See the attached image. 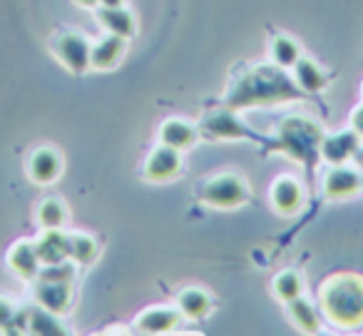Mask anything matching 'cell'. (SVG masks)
Instances as JSON below:
<instances>
[{
	"instance_id": "cell-1",
	"label": "cell",
	"mask_w": 363,
	"mask_h": 336,
	"mask_svg": "<svg viewBox=\"0 0 363 336\" xmlns=\"http://www.w3.org/2000/svg\"><path fill=\"white\" fill-rule=\"evenodd\" d=\"M321 311L341 329L363 324V276L333 274L321 286Z\"/></svg>"
},
{
	"instance_id": "cell-2",
	"label": "cell",
	"mask_w": 363,
	"mask_h": 336,
	"mask_svg": "<svg viewBox=\"0 0 363 336\" xmlns=\"http://www.w3.org/2000/svg\"><path fill=\"white\" fill-rule=\"evenodd\" d=\"M199 200L214 210H234L247 205L249 185L237 175H217L199 187Z\"/></svg>"
},
{
	"instance_id": "cell-3",
	"label": "cell",
	"mask_w": 363,
	"mask_h": 336,
	"mask_svg": "<svg viewBox=\"0 0 363 336\" xmlns=\"http://www.w3.org/2000/svg\"><path fill=\"white\" fill-rule=\"evenodd\" d=\"M90 50H92V43L77 31L57 33L52 38V53H55V58L67 70L75 72V75H80V72H85L90 67Z\"/></svg>"
},
{
	"instance_id": "cell-4",
	"label": "cell",
	"mask_w": 363,
	"mask_h": 336,
	"mask_svg": "<svg viewBox=\"0 0 363 336\" xmlns=\"http://www.w3.org/2000/svg\"><path fill=\"white\" fill-rule=\"evenodd\" d=\"M182 170V152L174 150L169 145H160L147 155L145 167H142V175L147 182H169L179 175Z\"/></svg>"
},
{
	"instance_id": "cell-5",
	"label": "cell",
	"mask_w": 363,
	"mask_h": 336,
	"mask_svg": "<svg viewBox=\"0 0 363 336\" xmlns=\"http://www.w3.org/2000/svg\"><path fill=\"white\" fill-rule=\"evenodd\" d=\"M38 306L52 311V314H67L72 306V281H45L38 279L33 289Z\"/></svg>"
},
{
	"instance_id": "cell-6",
	"label": "cell",
	"mask_w": 363,
	"mask_h": 336,
	"mask_svg": "<svg viewBox=\"0 0 363 336\" xmlns=\"http://www.w3.org/2000/svg\"><path fill=\"white\" fill-rule=\"evenodd\" d=\"M358 147H361V137L353 130H343L321 137L318 152H321V160L328 162V165H346L358 152Z\"/></svg>"
},
{
	"instance_id": "cell-7",
	"label": "cell",
	"mask_w": 363,
	"mask_h": 336,
	"mask_svg": "<svg viewBox=\"0 0 363 336\" xmlns=\"http://www.w3.org/2000/svg\"><path fill=\"white\" fill-rule=\"evenodd\" d=\"M363 180L358 175V170L346 165H333L323 177V195L328 200H348L361 190Z\"/></svg>"
},
{
	"instance_id": "cell-8",
	"label": "cell",
	"mask_w": 363,
	"mask_h": 336,
	"mask_svg": "<svg viewBox=\"0 0 363 336\" xmlns=\"http://www.w3.org/2000/svg\"><path fill=\"white\" fill-rule=\"evenodd\" d=\"M182 311L174 306H152V309L142 311L135 321V329L142 334H169L182 324Z\"/></svg>"
},
{
	"instance_id": "cell-9",
	"label": "cell",
	"mask_w": 363,
	"mask_h": 336,
	"mask_svg": "<svg viewBox=\"0 0 363 336\" xmlns=\"http://www.w3.org/2000/svg\"><path fill=\"white\" fill-rule=\"evenodd\" d=\"M8 266H11L13 274L21 276L23 281L38 279L43 261L35 249V242L23 239V242H18V244H13L11 251H8Z\"/></svg>"
},
{
	"instance_id": "cell-10",
	"label": "cell",
	"mask_w": 363,
	"mask_h": 336,
	"mask_svg": "<svg viewBox=\"0 0 363 336\" xmlns=\"http://www.w3.org/2000/svg\"><path fill=\"white\" fill-rule=\"evenodd\" d=\"M28 175L38 185H52L62 175V157L52 147H38L28 160Z\"/></svg>"
},
{
	"instance_id": "cell-11",
	"label": "cell",
	"mask_w": 363,
	"mask_h": 336,
	"mask_svg": "<svg viewBox=\"0 0 363 336\" xmlns=\"http://www.w3.org/2000/svg\"><path fill=\"white\" fill-rule=\"evenodd\" d=\"M303 205V187L294 177H279L272 187V207L279 215H294Z\"/></svg>"
},
{
	"instance_id": "cell-12",
	"label": "cell",
	"mask_w": 363,
	"mask_h": 336,
	"mask_svg": "<svg viewBox=\"0 0 363 336\" xmlns=\"http://www.w3.org/2000/svg\"><path fill=\"white\" fill-rule=\"evenodd\" d=\"M35 249L43 264H57L70 259V234L60 229H45L35 239Z\"/></svg>"
},
{
	"instance_id": "cell-13",
	"label": "cell",
	"mask_w": 363,
	"mask_h": 336,
	"mask_svg": "<svg viewBox=\"0 0 363 336\" xmlns=\"http://www.w3.org/2000/svg\"><path fill=\"white\" fill-rule=\"evenodd\" d=\"M125 43H127L125 38H117L112 33H107L105 38L92 43L90 67H95V70H112L125 58V48H127Z\"/></svg>"
},
{
	"instance_id": "cell-14",
	"label": "cell",
	"mask_w": 363,
	"mask_h": 336,
	"mask_svg": "<svg viewBox=\"0 0 363 336\" xmlns=\"http://www.w3.org/2000/svg\"><path fill=\"white\" fill-rule=\"evenodd\" d=\"M199 130L187 120H179V117H169L160 125V142L162 145H169L174 150L184 152L197 142Z\"/></svg>"
},
{
	"instance_id": "cell-15",
	"label": "cell",
	"mask_w": 363,
	"mask_h": 336,
	"mask_svg": "<svg viewBox=\"0 0 363 336\" xmlns=\"http://www.w3.org/2000/svg\"><path fill=\"white\" fill-rule=\"evenodd\" d=\"M97 21H100V26L105 28L107 33H112V36H117V38H125V40H130L137 33L135 16H132L125 6H100Z\"/></svg>"
},
{
	"instance_id": "cell-16",
	"label": "cell",
	"mask_w": 363,
	"mask_h": 336,
	"mask_svg": "<svg viewBox=\"0 0 363 336\" xmlns=\"http://www.w3.org/2000/svg\"><path fill=\"white\" fill-rule=\"evenodd\" d=\"M212 306H214V301H212V296H209V291L199 289V286L182 289L179 296H177V309L182 311L184 319H194V321L207 319Z\"/></svg>"
},
{
	"instance_id": "cell-17",
	"label": "cell",
	"mask_w": 363,
	"mask_h": 336,
	"mask_svg": "<svg viewBox=\"0 0 363 336\" xmlns=\"http://www.w3.org/2000/svg\"><path fill=\"white\" fill-rule=\"evenodd\" d=\"M286 311H289V319L294 321V326L306 334H316L321 329V316H318L316 306L306 299V296H296V299L286 301Z\"/></svg>"
},
{
	"instance_id": "cell-18",
	"label": "cell",
	"mask_w": 363,
	"mask_h": 336,
	"mask_svg": "<svg viewBox=\"0 0 363 336\" xmlns=\"http://www.w3.org/2000/svg\"><path fill=\"white\" fill-rule=\"evenodd\" d=\"M294 80H296L298 90L303 92H318L326 87V72L318 63H313L311 58H298L294 65Z\"/></svg>"
},
{
	"instance_id": "cell-19",
	"label": "cell",
	"mask_w": 363,
	"mask_h": 336,
	"mask_svg": "<svg viewBox=\"0 0 363 336\" xmlns=\"http://www.w3.org/2000/svg\"><path fill=\"white\" fill-rule=\"evenodd\" d=\"M28 334L60 336L67 334V329L60 321V314H52L43 306H28Z\"/></svg>"
},
{
	"instance_id": "cell-20",
	"label": "cell",
	"mask_w": 363,
	"mask_h": 336,
	"mask_svg": "<svg viewBox=\"0 0 363 336\" xmlns=\"http://www.w3.org/2000/svg\"><path fill=\"white\" fill-rule=\"evenodd\" d=\"M100 254V244L92 234H70V259L77 266H90Z\"/></svg>"
},
{
	"instance_id": "cell-21",
	"label": "cell",
	"mask_w": 363,
	"mask_h": 336,
	"mask_svg": "<svg viewBox=\"0 0 363 336\" xmlns=\"http://www.w3.org/2000/svg\"><path fill=\"white\" fill-rule=\"evenodd\" d=\"M65 222H67L65 202L55 200V197L40 202V207H38V224L43 229H60V227H65Z\"/></svg>"
},
{
	"instance_id": "cell-22",
	"label": "cell",
	"mask_w": 363,
	"mask_h": 336,
	"mask_svg": "<svg viewBox=\"0 0 363 336\" xmlns=\"http://www.w3.org/2000/svg\"><path fill=\"white\" fill-rule=\"evenodd\" d=\"M272 60L277 63L279 67H294L296 60L301 58V48L294 38L289 36H274L272 38Z\"/></svg>"
},
{
	"instance_id": "cell-23",
	"label": "cell",
	"mask_w": 363,
	"mask_h": 336,
	"mask_svg": "<svg viewBox=\"0 0 363 336\" xmlns=\"http://www.w3.org/2000/svg\"><path fill=\"white\" fill-rule=\"evenodd\" d=\"M272 289H274V296H277L279 301H291V299H296V296L303 294V279H301L298 271L286 269V271H281V274L274 276Z\"/></svg>"
},
{
	"instance_id": "cell-24",
	"label": "cell",
	"mask_w": 363,
	"mask_h": 336,
	"mask_svg": "<svg viewBox=\"0 0 363 336\" xmlns=\"http://www.w3.org/2000/svg\"><path fill=\"white\" fill-rule=\"evenodd\" d=\"M77 274V264L72 259L67 261H57V264H43L38 279L45 281H72Z\"/></svg>"
},
{
	"instance_id": "cell-25",
	"label": "cell",
	"mask_w": 363,
	"mask_h": 336,
	"mask_svg": "<svg viewBox=\"0 0 363 336\" xmlns=\"http://www.w3.org/2000/svg\"><path fill=\"white\" fill-rule=\"evenodd\" d=\"M16 309L18 306L13 304L8 296H0V329L6 331V326L11 324V319H13V314H16Z\"/></svg>"
},
{
	"instance_id": "cell-26",
	"label": "cell",
	"mask_w": 363,
	"mask_h": 336,
	"mask_svg": "<svg viewBox=\"0 0 363 336\" xmlns=\"http://www.w3.org/2000/svg\"><path fill=\"white\" fill-rule=\"evenodd\" d=\"M351 130L356 132L358 137H363V105H358L356 110L351 112Z\"/></svg>"
},
{
	"instance_id": "cell-27",
	"label": "cell",
	"mask_w": 363,
	"mask_h": 336,
	"mask_svg": "<svg viewBox=\"0 0 363 336\" xmlns=\"http://www.w3.org/2000/svg\"><path fill=\"white\" fill-rule=\"evenodd\" d=\"M77 6H82V8H95V6H100V0H75Z\"/></svg>"
},
{
	"instance_id": "cell-28",
	"label": "cell",
	"mask_w": 363,
	"mask_h": 336,
	"mask_svg": "<svg viewBox=\"0 0 363 336\" xmlns=\"http://www.w3.org/2000/svg\"><path fill=\"white\" fill-rule=\"evenodd\" d=\"M100 6H125V0H100Z\"/></svg>"
},
{
	"instance_id": "cell-29",
	"label": "cell",
	"mask_w": 363,
	"mask_h": 336,
	"mask_svg": "<svg viewBox=\"0 0 363 336\" xmlns=\"http://www.w3.org/2000/svg\"><path fill=\"white\" fill-rule=\"evenodd\" d=\"M361 92H363V87H361Z\"/></svg>"
}]
</instances>
